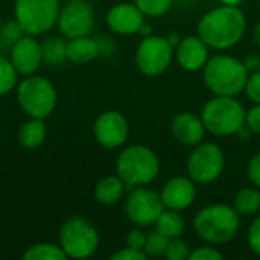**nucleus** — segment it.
<instances>
[{
	"label": "nucleus",
	"mask_w": 260,
	"mask_h": 260,
	"mask_svg": "<svg viewBox=\"0 0 260 260\" xmlns=\"http://www.w3.org/2000/svg\"><path fill=\"white\" fill-rule=\"evenodd\" d=\"M66 46L61 38H49L41 44V52H43V61L50 64V66H58L62 64L67 59L66 53Z\"/></svg>",
	"instance_id": "24"
},
{
	"label": "nucleus",
	"mask_w": 260,
	"mask_h": 260,
	"mask_svg": "<svg viewBox=\"0 0 260 260\" xmlns=\"http://www.w3.org/2000/svg\"><path fill=\"white\" fill-rule=\"evenodd\" d=\"M145 14L136 3H117L107 14L108 27L119 35L139 34L145 24Z\"/></svg>",
	"instance_id": "15"
},
{
	"label": "nucleus",
	"mask_w": 260,
	"mask_h": 260,
	"mask_svg": "<svg viewBox=\"0 0 260 260\" xmlns=\"http://www.w3.org/2000/svg\"><path fill=\"white\" fill-rule=\"evenodd\" d=\"M145 242H146V235L143 232H140L139 229L131 230L126 236V247L134 248V250H145Z\"/></svg>",
	"instance_id": "37"
},
{
	"label": "nucleus",
	"mask_w": 260,
	"mask_h": 260,
	"mask_svg": "<svg viewBox=\"0 0 260 260\" xmlns=\"http://www.w3.org/2000/svg\"><path fill=\"white\" fill-rule=\"evenodd\" d=\"M148 256L145 251H140V250H134V248H122L119 250L117 253H114L111 256V260H146Z\"/></svg>",
	"instance_id": "36"
},
{
	"label": "nucleus",
	"mask_w": 260,
	"mask_h": 260,
	"mask_svg": "<svg viewBox=\"0 0 260 260\" xmlns=\"http://www.w3.org/2000/svg\"><path fill=\"white\" fill-rule=\"evenodd\" d=\"M245 126L254 133V134H259L260 136V104H254L253 108H250L247 111V116H245Z\"/></svg>",
	"instance_id": "34"
},
{
	"label": "nucleus",
	"mask_w": 260,
	"mask_h": 260,
	"mask_svg": "<svg viewBox=\"0 0 260 260\" xmlns=\"http://www.w3.org/2000/svg\"><path fill=\"white\" fill-rule=\"evenodd\" d=\"M206 87L215 96H239L247 84L248 70L244 61L232 55H213L203 69Z\"/></svg>",
	"instance_id": "2"
},
{
	"label": "nucleus",
	"mask_w": 260,
	"mask_h": 260,
	"mask_svg": "<svg viewBox=\"0 0 260 260\" xmlns=\"http://www.w3.org/2000/svg\"><path fill=\"white\" fill-rule=\"evenodd\" d=\"M247 175L253 186L260 189V152L254 154L247 166Z\"/></svg>",
	"instance_id": "35"
},
{
	"label": "nucleus",
	"mask_w": 260,
	"mask_h": 260,
	"mask_svg": "<svg viewBox=\"0 0 260 260\" xmlns=\"http://www.w3.org/2000/svg\"><path fill=\"white\" fill-rule=\"evenodd\" d=\"M166 259L169 260H186L190 256V247L187 245V242L181 241L180 238L171 239L165 253Z\"/></svg>",
	"instance_id": "29"
},
{
	"label": "nucleus",
	"mask_w": 260,
	"mask_h": 260,
	"mask_svg": "<svg viewBox=\"0 0 260 260\" xmlns=\"http://www.w3.org/2000/svg\"><path fill=\"white\" fill-rule=\"evenodd\" d=\"M171 131L175 140L186 146L200 145L206 136V126L203 123L201 116H197L189 111L180 113L174 117L171 123Z\"/></svg>",
	"instance_id": "18"
},
{
	"label": "nucleus",
	"mask_w": 260,
	"mask_h": 260,
	"mask_svg": "<svg viewBox=\"0 0 260 260\" xmlns=\"http://www.w3.org/2000/svg\"><path fill=\"white\" fill-rule=\"evenodd\" d=\"M247 30V17L239 6L221 5L207 11L198 23V35L210 49L227 50L236 46Z\"/></svg>",
	"instance_id": "1"
},
{
	"label": "nucleus",
	"mask_w": 260,
	"mask_h": 260,
	"mask_svg": "<svg viewBox=\"0 0 260 260\" xmlns=\"http://www.w3.org/2000/svg\"><path fill=\"white\" fill-rule=\"evenodd\" d=\"M244 91L247 93V96L251 102L260 104V70L248 75Z\"/></svg>",
	"instance_id": "31"
},
{
	"label": "nucleus",
	"mask_w": 260,
	"mask_h": 260,
	"mask_svg": "<svg viewBox=\"0 0 260 260\" xmlns=\"http://www.w3.org/2000/svg\"><path fill=\"white\" fill-rule=\"evenodd\" d=\"M169 238H166L163 233H160L158 230L151 232L149 235H146V242H145V253L148 257H158L163 256L166 253L168 244H169Z\"/></svg>",
	"instance_id": "26"
},
{
	"label": "nucleus",
	"mask_w": 260,
	"mask_h": 260,
	"mask_svg": "<svg viewBox=\"0 0 260 260\" xmlns=\"http://www.w3.org/2000/svg\"><path fill=\"white\" fill-rule=\"evenodd\" d=\"M61 248L72 259H88L99 247L96 229L82 218H72L64 222L59 232Z\"/></svg>",
	"instance_id": "8"
},
{
	"label": "nucleus",
	"mask_w": 260,
	"mask_h": 260,
	"mask_svg": "<svg viewBox=\"0 0 260 260\" xmlns=\"http://www.w3.org/2000/svg\"><path fill=\"white\" fill-rule=\"evenodd\" d=\"M66 53H67V59H70L72 62L84 64L99 56L101 46L96 40L90 38L88 35L70 38V41L66 46Z\"/></svg>",
	"instance_id": "19"
},
{
	"label": "nucleus",
	"mask_w": 260,
	"mask_h": 260,
	"mask_svg": "<svg viewBox=\"0 0 260 260\" xmlns=\"http://www.w3.org/2000/svg\"><path fill=\"white\" fill-rule=\"evenodd\" d=\"M129 134L126 117L119 111H105L94 122V137L107 149L120 148Z\"/></svg>",
	"instance_id": "13"
},
{
	"label": "nucleus",
	"mask_w": 260,
	"mask_h": 260,
	"mask_svg": "<svg viewBox=\"0 0 260 260\" xmlns=\"http://www.w3.org/2000/svg\"><path fill=\"white\" fill-rule=\"evenodd\" d=\"M46 137V125L43 119H34L23 123L18 131V142L24 148H37Z\"/></svg>",
	"instance_id": "23"
},
{
	"label": "nucleus",
	"mask_w": 260,
	"mask_h": 260,
	"mask_svg": "<svg viewBox=\"0 0 260 260\" xmlns=\"http://www.w3.org/2000/svg\"><path fill=\"white\" fill-rule=\"evenodd\" d=\"M59 17V0H15V20L27 35L53 27Z\"/></svg>",
	"instance_id": "7"
},
{
	"label": "nucleus",
	"mask_w": 260,
	"mask_h": 260,
	"mask_svg": "<svg viewBox=\"0 0 260 260\" xmlns=\"http://www.w3.org/2000/svg\"><path fill=\"white\" fill-rule=\"evenodd\" d=\"M225 166L222 149L216 143H200L187 158V174L197 184H210L216 181Z\"/></svg>",
	"instance_id": "10"
},
{
	"label": "nucleus",
	"mask_w": 260,
	"mask_h": 260,
	"mask_svg": "<svg viewBox=\"0 0 260 260\" xmlns=\"http://www.w3.org/2000/svg\"><path fill=\"white\" fill-rule=\"evenodd\" d=\"M233 207L241 216H253L260 210V189L256 186L242 187L233 200Z\"/></svg>",
	"instance_id": "22"
},
{
	"label": "nucleus",
	"mask_w": 260,
	"mask_h": 260,
	"mask_svg": "<svg viewBox=\"0 0 260 260\" xmlns=\"http://www.w3.org/2000/svg\"><path fill=\"white\" fill-rule=\"evenodd\" d=\"M163 210L165 206L160 193L143 186L136 187L125 203L126 218L137 227H148L155 224Z\"/></svg>",
	"instance_id": "11"
},
{
	"label": "nucleus",
	"mask_w": 260,
	"mask_h": 260,
	"mask_svg": "<svg viewBox=\"0 0 260 260\" xmlns=\"http://www.w3.org/2000/svg\"><path fill=\"white\" fill-rule=\"evenodd\" d=\"M241 215L233 206L212 204L201 209L193 218V230L200 239L212 245L230 242L239 232Z\"/></svg>",
	"instance_id": "3"
},
{
	"label": "nucleus",
	"mask_w": 260,
	"mask_h": 260,
	"mask_svg": "<svg viewBox=\"0 0 260 260\" xmlns=\"http://www.w3.org/2000/svg\"><path fill=\"white\" fill-rule=\"evenodd\" d=\"M0 29H2V26H0Z\"/></svg>",
	"instance_id": "42"
},
{
	"label": "nucleus",
	"mask_w": 260,
	"mask_h": 260,
	"mask_svg": "<svg viewBox=\"0 0 260 260\" xmlns=\"http://www.w3.org/2000/svg\"><path fill=\"white\" fill-rule=\"evenodd\" d=\"M175 56V47L168 37L148 35L136 50V66L145 76H158L165 73Z\"/></svg>",
	"instance_id": "9"
},
{
	"label": "nucleus",
	"mask_w": 260,
	"mask_h": 260,
	"mask_svg": "<svg viewBox=\"0 0 260 260\" xmlns=\"http://www.w3.org/2000/svg\"><path fill=\"white\" fill-rule=\"evenodd\" d=\"M221 2V5H230V6H238V5H241L244 0H219Z\"/></svg>",
	"instance_id": "40"
},
{
	"label": "nucleus",
	"mask_w": 260,
	"mask_h": 260,
	"mask_svg": "<svg viewBox=\"0 0 260 260\" xmlns=\"http://www.w3.org/2000/svg\"><path fill=\"white\" fill-rule=\"evenodd\" d=\"M139 34H143L145 37H148V35H151V27H149V26H146V24H143Z\"/></svg>",
	"instance_id": "41"
},
{
	"label": "nucleus",
	"mask_w": 260,
	"mask_h": 260,
	"mask_svg": "<svg viewBox=\"0 0 260 260\" xmlns=\"http://www.w3.org/2000/svg\"><path fill=\"white\" fill-rule=\"evenodd\" d=\"M23 34H24V30L21 29V26L18 24L17 20H15V21H8V23L0 29V38H2V41H3L5 44L11 46V47H12V44H14L15 41H18V40L23 37Z\"/></svg>",
	"instance_id": "30"
},
{
	"label": "nucleus",
	"mask_w": 260,
	"mask_h": 260,
	"mask_svg": "<svg viewBox=\"0 0 260 260\" xmlns=\"http://www.w3.org/2000/svg\"><path fill=\"white\" fill-rule=\"evenodd\" d=\"M197 183L189 177H174L161 189L160 197L165 209L171 210H186L197 200Z\"/></svg>",
	"instance_id": "14"
},
{
	"label": "nucleus",
	"mask_w": 260,
	"mask_h": 260,
	"mask_svg": "<svg viewBox=\"0 0 260 260\" xmlns=\"http://www.w3.org/2000/svg\"><path fill=\"white\" fill-rule=\"evenodd\" d=\"M146 17H161L174 5V0H134Z\"/></svg>",
	"instance_id": "28"
},
{
	"label": "nucleus",
	"mask_w": 260,
	"mask_h": 260,
	"mask_svg": "<svg viewBox=\"0 0 260 260\" xmlns=\"http://www.w3.org/2000/svg\"><path fill=\"white\" fill-rule=\"evenodd\" d=\"M58 26L67 38L90 35L94 27L93 6L87 0H72L59 11Z\"/></svg>",
	"instance_id": "12"
},
{
	"label": "nucleus",
	"mask_w": 260,
	"mask_h": 260,
	"mask_svg": "<svg viewBox=\"0 0 260 260\" xmlns=\"http://www.w3.org/2000/svg\"><path fill=\"white\" fill-rule=\"evenodd\" d=\"M190 260H222L224 259V254L210 247V245H204V247H200L193 251H190V256H189Z\"/></svg>",
	"instance_id": "32"
},
{
	"label": "nucleus",
	"mask_w": 260,
	"mask_h": 260,
	"mask_svg": "<svg viewBox=\"0 0 260 260\" xmlns=\"http://www.w3.org/2000/svg\"><path fill=\"white\" fill-rule=\"evenodd\" d=\"M126 186L119 175H108L102 178L94 189L96 200L104 206H113L120 201Z\"/></svg>",
	"instance_id": "20"
},
{
	"label": "nucleus",
	"mask_w": 260,
	"mask_h": 260,
	"mask_svg": "<svg viewBox=\"0 0 260 260\" xmlns=\"http://www.w3.org/2000/svg\"><path fill=\"white\" fill-rule=\"evenodd\" d=\"M244 64H245L247 70H248V72H251V73L260 70V58L259 56H256V55H250V56H247V59L244 61Z\"/></svg>",
	"instance_id": "38"
},
{
	"label": "nucleus",
	"mask_w": 260,
	"mask_h": 260,
	"mask_svg": "<svg viewBox=\"0 0 260 260\" xmlns=\"http://www.w3.org/2000/svg\"><path fill=\"white\" fill-rule=\"evenodd\" d=\"M17 73L18 72L15 70L14 64L9 59L0 56V96L9 93L14 88L17 82Z\"/></svg>",
	"instance_id": "27"
},
{
	"label": "nucleus",
	"mask_w": 260,
	"mask_h": 260,
	"mask_svg": "<svg viewBox=\"0 0 260 260\" xmlns=\"http://www.w3.org/2000/svg\"><path fill=\"white\" fill-rule=\"evenodd\" d=\"M248 245L257 256H260V216L251 222L248 229Z\"/></svg>",
	"instance_id": "33"
},
{
	"label": "nucleus",
	"mask_w": 260,
	"mask_h": 260,
	"mask_svg": "<svg viewBox=\"0 0 260 260\" xmlns=\"http://www.w3.org/2000/svg\"><path fill=\"white\" fill-rule=\"evenodd\" d=\"M155 230H158L169 239H175L181 238L186 230V224L183 216L177 210L165 209L155 221Z\"/></svg>",
	"instance_id": "21"
},
{
	"label": "nucleus",
	"mask_w": 260,
	"mask_h": 260,
	"mask_svg": "<svg viewBox=\"0 0 260 260\" xmlns=\"http://www.w3.org/2000/svg\"><path fill=\"white\" fill-rule=\"evenodd\" d=\"M116 169L126 189H134L146 186L158 177L160 161L151 148L145 145H133L120 152Z\"/></svg>",
	"instance_id": "4"
},
{
	"label": "nucleus",
	"mask_w": 260,
	"mask_h": 260,
	"mask_svg": "<svg viewBox=\"0 0 260 260\" xmlns=\"http://www.w3.org/2000/svg\"><path fill=\"white\" fill-rule=\"evenodd\" d=\"M209 46L200 35L181 38L175 46V58L178 66L186 72L203 70L209 61Z\"/></svg>",
	"instance_id": "16"
},
{
	"label": "nucleus",
	"mask_w": 260,
	"mask_h": 260,
	"mask_svg": "<svg viewBox=\"0 0 260 260\" xmlns=\"http://www.w3.org/2000/svg\"><path fill=\"white\" fill-rule=\"evenodd\" d=\"M245 116L244 105L233 96H215L201 113L206 131L218 137L238 134L245 126Z\"/></svg>",
	"instance_id": "5"
},
{
	"label": "nucleus",
	"mask_w": 260,
	"mask_h": 260,
	"mask_svg": "<svg viewBox=\"0 0 260 260\" xmlns=\"http://www.w3.org/2000/svg\"><path fill=\"white\" fill-rule=\"evenodd\" d=\"M24 260H66L67 254L64 250L53 244H37L23 254Z\"/></svg>",
	"instance_id": "25"
},
{
	"label": "nucleus",
	"mask_w": 260,
	"mask_h": 260,
	"mask_svg": "<svg viewBox=\"0 0 260 260\" xmlns=\"http://www.w3.org/2000/svg\"><path fill=\"white\" fill-rule=\"evenodd\" d=\"M253 37H254V43H256V46H257V47H260V20L257 21V24L254 26Z\"/></svg>",
	"instance_id": "39"
},
{
	"label": "nucleus",
	"mask_w": 260,
	"mask_h": 260,
	"mask_svg": "<svg viewBox=\"0 0 260 260\" xmlns=\"http://www.w3.org/2000/svg\"><path fill=\"white\" fill-rule=\"evenodd\" d=\"M43 61L41 44L32 37H21L11 47V62L21 75H32Z\"/></svg>",
	"instance_id": "17"
},
{
	"label": "nucleus",
	"mask_w": 260,
	"mask_h": 260,
	"mask_svg": "<svg viewBox=\"0 0 260 260\" xmlns=\"http://www.w3.org/2000/svg\"><path fill=\"white\" fill-rule=\"evenodd\" d=\"M17 101L26 114L34 119H44L56 105V90L46 78L30 76L18 85Z\"/></svg>",
	"instance_id": "6"
}]
</instances>
